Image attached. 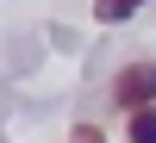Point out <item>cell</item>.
Segmentation results:
<instances>
[{
    "label": "cell",
    "instance_id": "6da1fadb",
    "mask_svg": "<svg viewBox=\"0 0 156 143\" xmlns=\"http://www.w3.org/2000/svg\"><path fill=\"white\" fill-rule=\"evenodd\" d=\"M112 106H125L131 118L156 106V62H125L112 75Z\"/></svg>",
    "mask_w": 156,
    "mask_h": 143
},
{
    "label": "cell",
    "instance_id": "7a4b0ae2",
    "mask_svg": "<svg viewBox=\"0 0 156 143\" xmlns=\"http://www.w3.org/2000/svg\"><path fill=\"white\" fill-rule=\"evenodd\" d=\"M137 6H144V0H94V19H100V25H125Z\"/></svg>",
    "mask_w": 156,
    "mask_h": 143
},
{
    "label": "cell",
    "instance_id": "3957f363",
    "mask_svg": "<svg viewBox=\"0 0 156 143\" xmlns=\"http://www.w3.org/2000/svg\"><path fill=\"white\" fill-rule=\"evenodd\" d=\"M125 131H131V143H156V106H150V112H137Z\"/></svg>",
    "mask_w": 156,
    "mask_h": 143
},
{
    "label": "cell",
    "instance_id": "277c9868",
    "mask_svg": "<svg viewBox=\"0 0 156 143\" xmlns=\"http://www.w3.org/2000/svg\"><path fill=\"white\" fill-rule=\"evenodd\" d=\"M69 143H106V131H100V124H75V137Z\"/></svg>",
    "mask_w": 156,
    "mask_h": 143
}]
</instances>
